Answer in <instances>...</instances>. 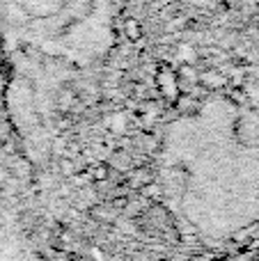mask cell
<instances>
[{
    "label": "cell",
    "instance_id": "1",
    "mask_svg": "<svg viewBox=\"0 0 259 261\" xmlns=\"http://www.w3.org/2000/svg\"><path fill=\"white\" fill-rule=\"evenodd\" d=\"M154 186L179 239L227 250L259 231V113L214 94L163 124Z\"/></svg>",
    "mask_w": 259,
    "mask_h": 261
}]
</instances>
